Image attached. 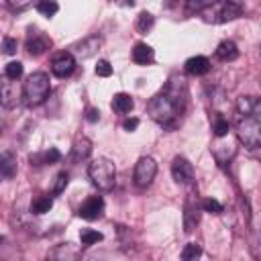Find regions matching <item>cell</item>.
Wrapping results in <instances>:
<instances>
[{"mask_svg":"<svg viewBox=\"0 0 261 261\" xmlns=\"http://www.w3.org/2000/svg\"><path fill=\"white\" fill-rule=\"evenodd\" d=\"M186 102H188V86H186L184 77L173 75L167 82L165 90L159 92L155 98H151V102L147 104V110L155 122L169 126L184 112Z\"/></svg>","mask_w":261,"mask_h":261,"instance_id":"1","label":"cell"},{"mask_svg":"<svg viewBox=\"0 0 261 261\" xmlns=\"http://www.w3.org/2000/svg\"><path fill=\"white\" fill-rule=\"evenodd\" d=\"M88 175L92 179V184L102 190V192H108L114 188V181H116V167L110 159L106 157H98L94 159L90 165H88Z\"/></svg>","mask_w":261,"mask_h":261,"instance_id":"2","label":"cell"},{"mask_svg":"<svg viewBox=\"0 0 261 261\" xmlns=\"http://www.w3.org/2000/svg\"><path fill=\"white\" fill-rule=\"evenodd\" d=\"M49 90H51L49 75L45 71L31 73L29 80L24 82V88H22L24 98H27V104H31V106H37V104L45 102V98L49 96Z\"/></svg>","mask_w":261,"mask_h":261,"instance_id":"3","label":"cell"},{"mask_svg":"<svg viewBox=\"0 0 261 261\" xmlns=\"http://www.w3.org/2000/svg\"><path fill=\"white\" fill-rule=\"evenodd\" d=\"M237 133H239L241 143H245V147L257 149L261 145V116H259V112L243 114V118L237 126Z\"/></svg>","mask_w":261,"mask_h":261,"instance_id":"4","label":"cell"},{"mask_svg":"<svg viewBox=\"0 0 261 261\" xmlns=\"http://www.w3.org/2000/svg\"><path fill=\"white\" fill-rule=\"evenodd\" d=\"M157 173V163L153 157H141L135 165V184L139 188H147L151 186V181L155 179Z\"/></svg>","mask_w":261,"mask_h":261,"instance_id":"5","label":"cell"},{"mask_svg":"<svg viewBox=\"0 0 261 261\" xmlns=\"http://www.w3.org/2000/svg\"><path fill=\"white\" fill-rule=\"evenodd\" d=\"M73 69H75V57H73V53H69V51L57 53V55L53 57V61H51V71H53V75H57V77H67V75L73 73Z\"/></svg>","mask_w":261,"mask_h":261,"instance_id":"6","label":"cell"},{"mask_svg":"<svg viewBox=\"0 0 261 261\" xmlns=\"http://www.w3.org/2000/svg\"><path fill=\"white\" fill-rule=\"evenodd\" d=\"M171 175H173V179L177 181V184H181V186H188V184H192V179H194V165L186 159V157H175L173 161H171Z\"/></svg>","mask_w":261,"mask_h":261,"instance_id":"7","label":"cell"},{"mask_svg":"<svg viewBox=\"0 0 261 261\" xmlns=\"http://www.w3.org/2000/svg\"><path fill=\"white\" fill-rule=\"evenodd\" d=\"M49 47H51V39H49L47 35H43V33H39V31H31V33H29V37H27V51H29V55L39 57V55H43Z\"/></svg>","mask_w":261,"mask_h":261,"instance_id":"8","label":"cell"},{"mask_svg":"<svg viewBox=\"0 0 261 261\" xmlns=\"http://www.w3.org/2000/svg\"><path fill=\"white\" fill-rule=\"evenodd\" d=\"M104 212V200L102 196H90L77 210V214L84 218V220H96L100 218Z\"/></svg>","mask_w":261,"mask_h":261,"instance_id":"9","label":"cell"},{"mask_svg":"<svg viewBox=\"0 0 261 261\" xmlns=\"http://www.w3.org/2000/svg\"><path fill=\"white\" fill-rule=\"evenodd\" d=\"M184 67L190 75H204V73L210 71V61L204 55H196V57H190Z\"/></svg>","mask_w":261,"mask_h":261,"instance_id":"10","label":"cell"},{"mask_svg":"<svg viewBox=\"0 0 261 261\" xmlns=\"http://www.w3.org/2000/svg\"><path fill=\"white\" fill-rule=\"evenodd\" d=\"M198 220H200L198 202L196 200H188L186 202V210H184V228H186V232H192L194 226L198 224Z\"/></svg>","mask_w":261,"mask_h":261,"instance_id":"11","label":"cell"},{"mask_svg":"<svg viewBox=\"0 0 261 261\" xmlns=\"http://www.w3.org/2000/svg\"><path fill=\"white\" fill-rule=\"evenodd\" d=\"M243 14V6L237 2V0H226L218 12V20L220 22H226V20H234Z\"/></svg>","mask_w":261,"mask_h":261,"instance_id":"12","label":"cell"},{"mask_svg":"<svg viewBox=\"0 0 261 261\" xmlns=\"http://www.w3.org/2000/svg\"><path fill=\"white\" fill-rule=\"evenodd\" d=\"M153 57H155V53H153V49L147 43H137L135 45V49H133V61L137 65H147V63L153 61Z\"/></svg>","mask_w":261,"mask_h":261,"instance_id":"13","label":"cell"},{"mask_svg":"<svg viewBox=\"0 0 261 261\" xmlns=\"http://www.w3.org/2000/svg\"><path fill=\"white\" fill-rule=\"evenodd\" d=\"M16 173V157L12 151H2L0 153V175L12 177Z\"/></svg>","mask_w":261,"mask_h":261,"instance_id":"14","label":"cell"},{"mask_svg":"<svg viewBox=\"0 0 261 261\" xmlns=\"http://www.w3.org/2000/svg\"><path fill=\"white\" fill-rule=\"evenodd\" d=\"M92 153V143L86 137H80L71 147V161H82Z\"/></svg>","mask_w":261,"mask_h":261,"instance_id":"15","label":"cell"},{"mask_svg":"<svg viewBox=\"0 0 261 261\" xmlns=\"http://www.w3.org/2000/svg\"><path fill=\"white\" fill-rule=\"evenodd\" d=\"M133 106H135V102H133V98H130L128 94H124V92L114 94V98H112V110H114V112L126 114V112L133 110Z\"/></svg>","mask_w":261,"mask_h":261,"instance_id":"16","label":"cell"},{"mask_svg":"<svg viewBox=\"0 0 261 261\" xmlns=\"http://www.w3.org/2000/svg\"><path fill=\"white\" fill-rule=\"evenodd\" d=\"M216 57L222 59V61H232L239 57V49L232 41H222L218 47H216Z\"/></svg>","mask_w":261,"mask_h":261,"instance_id":"17","label":"cell"},{"mask_svg":"<svg viewBox=\"0 0 261 261\" xmlns=\"http://www.w3.org/2000/svg\"><path fill=\"white\" fill-rule=\"evenodd\" d=\"M98 47H100V39H98V37H88L84 43L75 45L73 49H75L77 57H90V55H94V51H96Z\"/></svg>","mask_w":261,"mask_h":261,"instance_id":"18","label":"cell"},{"mask_svg":"<svg viewBox=\"0 0 261 261\" xmlns=\"http://www.w3.org/2000/svg\"><path fill=\"white\" fill-rule=\"evenodd\" d=\"M259 100L257 98H251V96H241L237 100V110L241 114H251V112H259Z\"/></svg>","mask_w":261,"mask_h":261,"instance_id":"19","label":"cell"},{"mask_svg":"<svg viewBox=\"0 0 261 261\" xmlns=\"http://www.w3.org/2000/svg\"><path fill=\"white\" fill-rule=\"evenodd\" d=\"M53 208V198L51 196H39L33 204H31V212L33 214H45Z\"/></svg>","mask_w":261,"mask_h":261,"instance_id":"20","label":"cell"},{"mask_svg":"<svg viewBox=\"0 0 261 261\" xmlns=\"http://www.w3.org/2000/svg\"><path fill=\"white\" fill-rule=\"evenodd\" d=\"M37 10H39L43 16L51 18V16L57 14L59 4H57V0H39V2H37Z\"/></svg>","mask_w":261,"mask_h":261,"instance_id":"21","label":"cell"},{"mask_svg":"<svg viewBox=\"0 0 261 261\" xmlns=\"http://www.w3.org/2000/svg\"><path fill=\"white\" fill-rule=\"evenodd\" d=\"M102 239H104L102 232L92 230V228H84V230L80 232V241H82V245H94V243H100Z\"/></svg>","mask_w":261,"mask_h":261,"instance_id":"22","label":"cell"},{"mask_svg":"<svg viewBox=\"0 0 261 261\" xmlns=\"http://www.w3.org/2000/svg\"><path fill=\"white\" fill-rule=\"evenodd\" d=\"M212 130H214V135H216V137H226V135H228V130H230V124H228V120H226V118H222V116H214Z\"/></svg>","mask_w":261,"mask_h":261,"instance_id":"23","label":"cell"},{"mask_svg":"<svg viewBox=\"0 0 261 261\" xmlns=\"http://www.w3.org/2000/svg\"><path fill=\"white\" fill-rule=\"evenodd\" d=\"M200 255H202V247H200L198 243H190V245H186L184 251H181V259H184V261H194V259H198Z\"/></svg>","mask_w":261,"mask_h":261,"instance_id":"24","label":"cell"},{"mask_svg":"<svg viewBox=\"0 0 261 261\" xmlns=\"http://www.w3.org/2000/svg\"><path fill=\"white\" fill-rule=\"evenodd\" d=\"M153 22H155L153 14H149V12H141L139 18H137V31H139V33H147V31L153 27Z\"/></svg>","mask_w":261,"mask_h":261,"instance_id":"25","label":"cell"},{"mask_svg":"<svg viewBox=\"0 0 261 261\" xmlns=\"http://www.w3.org/2000/svg\"><path fill=\"white\" fill-rule=\"evenodd\" d=\"M22 71H24V67H22L20 61H10V63L6 65V69H4V73H6L8 80H18V77L22 75Z\"/></svg>","mask_w":261,"mask_h":261,"instance_id":"26","label":"cell"},{"mask_svg":"<svg viewBox=\"0 0 261 261\" xmlns=\"http://www.w3.org/2000/svg\"><path fill=\"white\" fill-rule=\"evenodd\" d=\"M218 0H188V12H200L204 8L214 6Z\"/></svg>","mask_w":261,"mask_h":261,"instance_id":"27","label":"cell"},{"mask_svg":"<svg viewBox=\"0 0 261 261\" xmlns=\"http://www.w3.org/2000/svg\"><path fill=\"white\" fill-rule=\"evenodd\" d=\"M202 208H204L206 212H210V214H220V212H222V204H220L218 200H214V198H206V200L202 202Z\"/></svg>","mask_w":261,"mask_h":261,"instance_id":"28","label":"cell"},{"mask_svg":"<svg viewBox=\"0 0 261 261\" xmlns=\"http://www.w3.org/2000/svg\"><path fill=\"white\" fill-rule=\"evenodd\" d=\"M96 75H100V77H110V75H112V65H110L106 59H100L98 65H96Z\"/></svg>","mask_w":261,"mask_h":261,"instance_id":"29","label":"cell"},{"mask_svg":"<svg viewBox=\"0 0 261 261\" xmlns=\"http://www.w3.org/2000/svg\"><path fill=\"white\" fill-rule=\"evenodd\" d=\"M55 179H57V181H55V186H53V194H61V192L65 190L67 181H69V175H67V171H61Z\"/></svg>","mask_w":261,"mask_h":261,"instance_id":"30","label":"cell"},{"mask_svg":"<svg viewBox=\"0 0 261 261\" xmlns=\"http://www.w3.org/2000/svg\"><path fill=\"white\" fill-rule=\"evenodd\" d=\"M2 53H4V55H14V53H16V39L4 37V39H2Z\"/></svg>","mask_w":261,"mask_h":261,"instance_id":"31","label":"cell"},{"mask_svg":"<svg viewBox=\"0 0 261 261\" xmlns=\"http://www.w3.org/2000/svg\"><path fill=\"white\" fill-rule=\"evenodd\" d=\"M86 120L88 122H98L100 120V110L98 108H88L86 110Z\"/></svg>","mask_w":261,"mask_h":261,"instance_id":"32","label":"cell"},{"mask_svg":"<svg viewBox=\"0 0 261 261\" xmlns=\"http://www.w3.org/2000/svg\"><path fill=\"white\" fill-rule=\"evenodd\" d=\"M122 126H124V130H128V133H133V130H137V126H139V118H126L124 122H122Z\"/></svg>","mask_w":261,"mask_h":261,"instance_id":"33","label":"cell"},{"mask_svg":"<svg viewBox=\"0 0 261 261\" xmlns=\"http://www.w3.org/2000/svg\"><path fill=\"white\" fill-rule=\"evenodd\" d=\"M6 2H8V6H10V8H16V10H20V8L29 6L33 0H6Z\"/></svg>","mask_w":261,"mask_h":261,"instance_id":"34","label":"cell"},{"mask_svg":"<svg viewBox=\"0 0 261 261\" xmlns=\"http://www.w3.org/2000/svg\"><path fill=\"white\" fill-rule=\"evenodd\" d=\"M2 90H4V82L0 80V98H2Z\"/></svg>","mask_w":261,"mask_h":261,"instance_id":"35","label":"cell"}]
</instances>
